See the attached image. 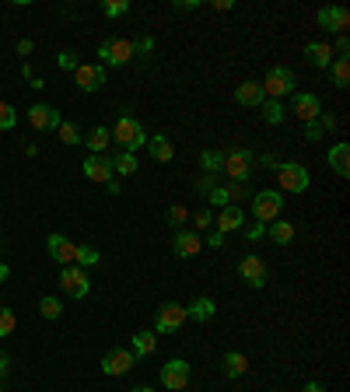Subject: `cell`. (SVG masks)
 <instances>
[{
	"label": "cell",
	"mask_w": 350,
	"mask_h": 392,
	"mask_svg": "<svg viewBox=\"0 0 350 392\" xmlns=\"http://www.w3.org/2000/svg\"><path fill=\"white\" fill-rule=\"evenodd\" d=\"M333 127H336V120H333L329 112H319L312 123H305V137H308V140H319L322 133H329Z\"/></svg>",
	"instance_id": "cell-27"
},
{
	"label": "cell",
	"mask_w": 350,
	"mask_h": 392,
	"mask_svg": "<svg viewBox=\"0 0 350 392\" xmlns=\"http://www.w3.org/2000/svg\"><path fill=\"white\" fill-rule=\"evenodd\" d=\"M0 392H4V386H0Z\"/></svg>",
	"instance_id": "cell-54"
},
{
	"label": "cell",
	"mask_w": 350,
	"mask_h": 392,
	"mask_svg": "<svg viewBox=\"0 0 350 392\" xmlns=\"http://www.w3.org/2000/svg\"><path fill=\"white\" fill-rule=\"evenodd\" d=\"M161 386H165L169 392H182L186 386H189V364L179 361V357L169 361V364L161 368Z\"/></svg>",
	"instance_id": "cell-10"
},
{
	"label": "cell",
	"mask_w": 350,
	"mask_h": 392,
	"mask_svg": "<svg viewBox=\"0 0 350 392\" xmlns=\"http://www.w3.org/2000/svg\"><path fill=\"white\" fill-rule=\"evenodd\" d=\"M151 49H154V39H147V36L133 43V53H151Z\"/></svg>",
	"instance_id": "cell-45"
},
{
	"label": "cell",
	"mask_w": 350,
	"mask_h": 392,
	"mask_svg": "<svg viewBox=\"0 0 350 392\" xmlns=\"http://www.w3.org/2000/svg\"><path fill=\"white\" fill-rule=\"evenodd\" d=\"M207 242H211V245H214V249H221V245H224V235H221V231H214V235H211V238H207Z\"/></svg>",
	"instance_id": "cell-48"
},
{
	"label": "cell",
	"mask_w": 350,
	"mask_h": 392,
	"mask_svg": "<svg viewBox=\"0 0 350 392\" xmlns=\"http://www.w3.org/2000/svg\"><path fill=\"white\" fill-rule=\"evenodd\" d=\"M85 144L91 147V154H105V147L112 144V133L105 130V127H95V130L85 137Z\"/></svg>",
	"instance_id": "cell-29"
},
{
	"label": "cell",
	"mask_w": 350,
	"mask_h": 392,
	"mask_svg": "<svg viewBox=\"0 0 350 392\" xmlns=\"http://www.w3.org/2000/svg\"><path fill=\"white\" fill-rule=\"evenodd\" d=\"M298 85V78H295V70L291 67H270V74H266V81H262V98H284V95H291Z\"/></svg>",
	"instance_id": "cell-2"
},
{
	"label": "cell",
	"mask_w": 350,
	"mask_h": 392,
	"mask_svg": "<svg viewBox=\"0 0 350 392\" xmlns=\"http://www.w3.org/2000/svg\"><path fill=\"white\" fill-rule=\"evenodd\" d=\"M28 53H32V43H28V39H21V43H18V56H28Z\"/></svg>",
	"instance_id": "cell-47"
},
{
	"label": "cell",
	"mask_w": 350,
	"mask_h": 392,
	"mask_svg": "<svg viewBox=\"0 0 350 392\" xmlns=\"http://www.w3.org/2000/svg\"><path fill=\"white\" fill-rule=\"evenodd\" d=\"M98 263V249H91V245H81L78 249V266L85 270V266H95Z\"/></svg>",
	"instance_id": "cell-40"
},
{
	"label": "cell",
	"mask_w": 350,
	"mask_h": 392,
	"mask_svg": "<svg viewBox=\"0 0 350 392\" xmlns=\"http://www.w3.org/2000/svg\"><path fill=\"white\" fill-rule=\"evenodd\" d=\"M277 182H280V189H287V193H305L312 179H308L305 165H298V161H284V165H277Z\"/></svg>",
	"instance_id": "cell-6"
},
{
	"label": "cell",
	"mask_w": 350,
	"mask_h": 392,
	"mask_svg": "<svg viewBox=\"0 0 350 392\" xmlns=\"http://www.w3.org/2000/svg\"><path fill=\"white\" fill-rule=\"evenodd\" d=\"M305 392H326V389H322V382H308Z\"/></svg>",
	"instance_id": "cell-50"
},
{
	"label": "cell",
	"mask_w": 350,
	"mask_h": 392,
	"mask_svg": "<svg viewBox=\"0 0 350 392\" xmlns=\"http://www.w3.org/2000/svg\"><path fill=\"white\" fill-rule=\"evenodd\" d=\"M56 133H60V140L70 144V147H74V144H85V137H81V130H78V123H67V120H63V123L56 127Z\"/></svg>",
	"instance_id": "cell-33"
},
{
	"label": "cell",
	"mask_w": 350,
	"mask_h": 392,
	"mask_svg": "<svg viewBox=\"0 0 350 392\" xmlns=\"http://www.w3.org/2000/svg\"><path fill=\"white\" fill-rule=\"evenodd\" d=\"M221 169L231 175V182H249V175H253V154L245 147H231V151H224V165Z\"/></svg>",
	"instance_id": "cell-5"
},
{
	"label": "cell",
	"mask_w": 350,
	"mask_h": 392,
	"mask_svg": "<svg viewBox=\"0 0 350 392\" xmlns=\"http://www.w3.org/2000/svg\"><path fill=\"white\" fill-rule=\"evenodd\" d=\"M102 11L105 18H123L130 11V0H102Z\"/></svg>",
	"instance_id": "cell-34"
},
{
	"label": "cell",
	"mask_w": 350,
	"mask_h": 392,
	"mask_svg": "<svg viewBox=\"0 0 350 392\" xmlns=\"http://www.w3.org/2000/svg\"><path fill=\"white\" fill-rule=\"evenodd\" d=\"M221 364H224V375H228V378H242V375L249 371V357H245V354H238V350L224 354V361H221Z\"/></svg>",
	"instance_id": "cell-24"
},
{
	"label": "cell",
	"mask_w": 350,
	"mask_h": 392,
	"mask_svg": "<svg viewBox=\"0 0 350 392\" xmlns=\"http://www.w3.org/2000/svg\"><path fill=\"white\" fill-rule=\"evenodd\" d=\"M305 56H308V63H312V67L326 70V67L333 63V46H329V43H308Z\"/></svg>",
	"instance_id": "cell-22"
},
{
	"label": "cell",
	"mask_w": 350,
	"mask_h": 392,
	"mask_svg": "<svg viewBox=\"0 0 350 392\" xmlns=\"http://www.w3.org/2000/svg\"><path fill=\"white\" fill-rule=\"evenodd\" d=\"M333 81H336V88L350 85V63L347 60H333Z\"/></svg>",
	"instance_id": "cell-35"
},
{
	"label": "cell",
	"mask_w": 350,
	"mask_h": 392,
	"mask_svg": "<svg viewBox=\"0 0 350 392\" xmlns=\"http://www.w3.org/2000/svg\"><path fill=\"white\" fill-rule=\"evenodd\" d=\"M39 312H43V319H60V315H63V305H60L56 298H43V302H39Z\"/></svg>",
	"instance_id": "cell-37"
},
{
	"label": "cell",
	"mask_w": 350,
	"mask_h": 392,
	"mask_svg": "<svg viewBox=\"0 0 350 392\" xmlns=\"http://www.w3.org/2000/svg\"><path fill=\"white\" fill-rule=\"evenodd\" d=\"M211 211H200V214H196V218H193V228H196V231H203V228H211Z\"/></svg>",
	"instance_id": "cell-42"
},
{
	"label": "cell",
	"mask_w": 350,
	"mask_h": 392,
	"mask_svg": "<svg viewBox=\"0 0 350 392\" xmlns=\"http://www.w3.org/2000/svg\"><path fill=\"white\" fill-rule=\"evenodd\" d=\"M4 371H7V357L0 354V375H4Z\"/></svg>",
	"instance_id": "cell-51"
},
{
	"label": "cell",
	"mask_w": 350,
	"mask_h": 392,
	"mask_svg": "<svg viewBox=\"0 0 350 392\" xmlns=\"http://www.w3.org/2000/svg\"><path fill=\"white\" fill-rule=\"evenodd\" d=\"M169 218H172L175 224H182V221H189V211H186V207H179V203H175L172 211H169Z\"/></svg>",
	"instance_id": "cell-43"
},
{
	"label": "cell",
	"mask_w": 350,
	"mask_h": 392,
	"mask_svg": "<svg viewBox=\"0 0 350 392\" xmlns=\"http://www.w3.org/2000/svg\"><path fill=\"white\" fill-rule=\"evenodd\" d=\"M329 169L340 175V179H347L350 175V144H333V147H329Z\"/></svg>",
	"instance_id": "cell-19"
},
{
	"label": "cell",
	"mask_w": 350,
	"mask_h": 392,
	"mask_svg": "<svg viewBox=\"0 0 350 392\" xmlns=\"http://www.w3.org/2000/svg\"><path fill=\"white\" fill-rule=\"evenodd\" d=\"M98 56H102V67H127L133 56V39H105L98 46Z\"/></svg>",
	"instance_id": "cell-3"
},
{
	"label": "cell",
	"mask_w": 350,
	"mask_h": 392,
	"mask_svg": "<svg viewBox=\"0 0 350 392\" xmlns=\"http://www.w3.org/2000/svg\"><path fill=\"white\" fill-rule=\"evenodd\" d=\"M46 249H49V260L63 263V266H78V245L67 235H49L46 238Z\"/></svg>",
	"instance_id": "cell-9"
},
{
	"label": "cell",
	"mask_w": 350,
	"mask_h": 392,
	"mask_svg": "<svg viewBox=\"0 0 350 392\" xmlns=\"http://www.w3.org/2000/svg\"><path fill=\"white\" fill-rule=\"evenodd\" d=\"M238 273H242V280L249 284V287H262L266 280H270V273H266V263L260 256H245V260L238 263Z\"/></svg>",
	"instance_id": "cell-14"
},
{
	"label": "cell",
	"mask_w": 350,
	"mask_h": 392,
	"mask_svg": "<svg viewBox=\"0 0 350 392\" xmlns=\"http://www.w3.org/2000/svg\"><path fill=\"white\" fill-rule=\"evenodd\" d=\"M85 175L91 182H109L112 179V158H105V154H88L85 158Z\"/></svg>",
	"instance_id": "cell-16"
},
{
	"label": "cell",
	"mask_w": 350,
	"mask_h": 392,
	"mask_svg": "<svg viewBox=\"0 0 350 392\" xmlns=\"http://www.w3.org/2000/svg\"><path fill=\"white\" fill-rule=\"evenodd\" d=\"M231 7H235L231 0H214V11H231Z\"/></svg>",
	"instance_id": "cell-49"
},
{
	"label": "cell",
	"mask_w": 350,
	"mask_h": 392,
	"mask_svg": "<svg viewBox=\"0 0 350 392\" xmlns=\"http://www.w3.org/2000/svg\"><path fill=\"white\" fill-rule=\"evenodd\" d=\"M228 196H231V200H242V196H245V182H231V186H228Z\"/></svg>",
	"instance_id": "cell-44"
},
{
	"label": "cell",
	"mask_w": 350,
	"mask_h": 392,
	"mask_svg": "<svg viewBox=\"0 0 350 392\" xmlns=\"http://www.w3.org/2000/svg\"><path fill=\"white\" fill-rule=\"evenodd\" d=\"M56 63H60V67H63V70H78V56H74V53H70V49H63V53H60V56H56Z\"/></svg>",
	"instance_id": "cell-41"
},
{
	"label": "cell",
	"mask_w": 350,
	"mask_h": 392,
	"mask_svg": "<svg viewBox=\"0 0 350 392\" xmlns=\"http://www.w3.org/2000/svg\"><path fill=\"white\" fill-rule=\"evenodd\" d=\"M14 123H18L14 109H11L7 102H0V130H14Z\"/></svg>",
	"instance_id": "cell-38"
},
{
	"label": "cell",
	"mask_w": 350,
	"mask_h": 392,
	"mask_svg": "<svg viewBox=\"0 0 350 392\" xmlns=\"http://www.w3.org/2000/svg\"><path fill=\"white\" fill-rule=\"evenodd\" d=\"M144 147L151 151V158H154V161H172V158H175L172 140H169L165 133H158V137H147V144H144Z\"/></svg>",
	"instance_id": "cell-21"
},
{
	"label": "cell",
	"mask_w": 350,
	"mask_h": 392,
	"mask_svg": "<svg viewBox=\"0 0 350 392\" xmlns=\"http://www.w3.org/2000/svg\"><path fill=\"white\" fill-rule=\"evenodd\" d=\"M266 235V224H256V228H249V238L256 242V238H262Z\"/></svg>",
	"instance_id": "cell-46"
},
{
	"label": "cell",
	"mask_w": 350,
	"mask_h": 392,
	"mask_svg": "<svg viewBox=\"0 0 350 392\" xmlns=\"http://www.w3.org/2000/svg\"><path fill=\"white\" fill-rule=\"evenodd\" d=\"M245 224V214H242V207H221V214H218V231L221 235H228V231H238Z\"/></svg>",
	"instance_id": "cell-20"
},
{
	"label": "cell",
	"mask_w": 350,
	"mask_h": 392,
	"mask_svg": "<svg viewBox=\"0 0 350 392\" xmlns=\"http://www.w3.org/2000/svg\"><path fill=\"white\" fill-rule=\"evenodd\" d=\"M74 81H78L81 91H98V88L105 85V67L102 63H78Z\"/></svg>",
	"instance_id": "cell-13"
},
{
	"label": "cell",
	"mask_w": 350,
	"mask_h": 392,
	"mask_svg": "<svg viewBox=\"0 0 350 392\" xmlns=\"http://www.w3.org/2000/svg\"><path fill=\"white\" fill-rule=\"evenodd\" d=\"M0 280H7V266L4 263H0Z\"/></svg>",
	"instance_id": "cell-52"
},
{
	"label": "cell",
	"mask_w": 350,
	"mask_h": 392,
	"mask_svg": "<svg viewBox=\"0 0 350 392\" xmlns=\"http://www.w3.org/2000/svg\"><path fill=\"white\" fill-rule=\"evenodd\" d=\"M133 392H154V389H147V386H140V389H133Z\"/></svg>",
	"instance_id": "cell-53"
},
{
	"label": "cell",
	"mask_w": 350,
	"mask_h": 392,
	"mask_svg": "<svg viewBox=\"0 0 350 392\" xmlns=\"http://www.w3.org/2000/svg\"><path fill=\"white\" fill-rule=\"evenodd\" d=\"M109 133H112V144H120L127 154H133L137 147H144V144H147V133H144V127H140L133 116H120V120H116V127H112Z\"/></svg>",
	"instance_id": "cell-1"
},
{
	"label": "cell",
	"mask_w": 350,
	"mask_h": 392,
	"mask_svg": "<svg viewBox=\"0 0 350 392\" xmlns=\"http://www.w3.org/2000/svg\"><path fill=\"white\" fill-rule=\"evenodd\" d=\"M200 165H203V172L207 175H218L221 165H224V151H218V147L203 151V154H200Z\"/></svg>",
	"instance_id": "cell-30"
},
{
	"label": "cell",
	"mask_w": 350,
	"mask_h": 392,
	"mask_svg": "<svg viewBox=\"0 0 350 392\" xmlns=\"http://www.w3.org/2000/svg\"><path fill=\"white\" fill-rule=\"evenodd\" d=\"M154 350H158V333H151V329L133 333V357H147Z\"/></svg>",
	"instance_id": "cell-25"
},
{
	"label": "cell",
	"mask_w": 350,
	"mask_h": 392,
	"mask_svg": "<svg viewBox=\"0 0 350 392\" xmlns=\"http://www.w3.org/2000/svg\"><path fill=\"white\" fill-rule=\"evenodd\" d=\"M214 312H218V305H214L211 298H196L193 305L186 308V315H189V319H196V322H211V319H214Z\"/></svg>",
	"instance_id": "cell-28"
},
{
	"label": "cell",
	"mask_w": 350,
	"mask_h": 392,
	"mask_svg": "<svg viewBox=\"0 0 350 392\" xmlns=\"http://www.w3.org/2000/svg\"><path fill=\"white\" fill-rule=\"evenodd\" d=\"M260 109H262V120H266L270 127H277V123H284V105H280V102H273V98H266V102H262Z\"/></svg>",
	"instance_id": "cell-31"
},
{
	"label": "cell",
	"mask_w": 350,
	"mask_h": 392,
	"mask_svg": "<svg viewBox=\"0 0 350 392\" xmlns=\"http://www.w3.org/2000/svg\"><path fill=\"white\" fill-rule=\"evenodd\" d=\"M280 211H284V196L280 193H273V189H262L253 196V214L260 224H273V221L280 218Z\"/></svg>",
	"instance_id": "cell-4"
},
{
	"label": "cell",
	"mask_w": 350,
	"mask_h": 392,
	"mask_svg": "<svg viewBox=\"0 0 350 392\" xmlns=\"http://www.w3.org/2000/svg\"><path fill=\"white\" fill-rule=\"evenodd\" d=\"M189 315H186V308L169 302V305L158 308V315H154V333H175V329H182V322H186Z\"/></svg>",
	"instance_id": "cell-8"
},
{
	"label": "cell",
	"mask_w": 350,
	"mask_h": 392,
	"mask_svg": "<svg viewBox=\"0 0 350 392\" xmlns=\"http://www.w3.org/2000/svg\"><path fill=\"white\" fill-rule=\"evenodd\" d=\"M14 322H18L14 312L11 308H0V337H11L14 333Z\"/></svg>",
	"instance_id": "cell-39"
},
{
	"label": "cell",
	"mask_w": 350,
	"mask_h": 392,
	"mask_svg": "<svg viewBox=\"0 0 350 392\" xmlns=\"http://www.w3.org/2000/svg\"><path fill=\"white\" fill-rule=\"evenodd\" d=\"M200 245H203V242H200L196 231H179V235H175V256H179V260H193V256L200 253Z\"/></svg>",
	"instance_id": "cell-18"
},
{
	"label": "cell",
	"mask_w": 350,
	"mask_h": 392,
	"mask_svg": "<svg viewBox=\"0 0 350 392\" xmlns=\"http://www.w3.org/2000/svg\"><path fill=\"white\" fill-rule=\"evenodd\" d=\"M319 25L329 28V32H336V36H344L350 28V11L347 7H322L319 11Z\"/></svg>",
	"instance_id": "cell-15"
},
{
	"label": "cell",
	"mask_w": 350,
	"mask_h": 392,
	"mask_svg": "<svg viewBox=\"0 0 350 392\" xmlns=\"http://www.w3.org/2000/svg\"><path fill=\"white\" fill-rule=\"evenodd\" d=\"M130 368H133V350H127V347L109 350V354L102 357V371H105L109 378H120V375H127Z\"/></svg>",
	"instance_id": "cell-11"
},
{
	"label": "cell",
	"mask_w": 350,
	"mask_h": 392,
	"mask_svg": "<svg viewBox=\"0 0 350 392\" xmlns=\"http://www.w3.org/2000/svg\"><path fill=\"white\" fill-rule=\"evenodd\" d=\"M235 102H238V105H262L266 98H262L260 81H245V85L235 88Z\"/></svg>",
	"instance_id": "cell-23"
},
{
	"label": "cell",
	"mask_w": 350,
	"mask_h": 392,
	"mask_svg": "<svg viewBox=\"0 0 350 392\" xmlns=\"http://www.w3.org/2000/svg\"><path fill=\"white\" fill-rule=\"evenodd\" d=\"M207 200H211L214 207H231V196H228V186H211V189H207Z\"/></svg>",
	"instance_id": "cell-36"
},
{
	"label": "cell",
	"mask_w": 350,
	"mask_h": 392,
	"mask_svg": "<svg viewBox=\"0 0 350 392\" xmlns=\"http://www.w3.org/2000/svg\"><path fill=\"white\" fill-rule=\"evenodd\" d=\"M319 112H322V102H319V95H308V91L295 95V116H298L302 123H312Z\"/></svg>",
	"instance_id": "cell-17"
},
{
	"label": "cell",
	"mask_w": 350,
	"mask_h": 392,
	"mask_svg": "<svg viewBox=\"0 0 350 392\" xmlns=\"http://www.w3.org/2000/svg\"><path fill=\"white\" fill-rule=\"evenodd\" d=\"M28 123L36 127V130H56L60 123H63V116L53 109V105H46V102H36L32 109H28Z\"/></svg>",
	"instance_id": "cell-12"
},
{
	"label": "cell",
	"mask_w": 350,
	"mask_h": 392,
	"mask_svg": "<svg viewBox=\"0 0 350 392\" xmlns=\"http://www.w3.org/2000/svg\"><path fill=\"white\" fill-rule=\"evenodd\" d=\"M137 169H140V165H137V154H127V151H123V154H116V158H112V172L133 175Z\"/></svg>",
	"instance_id": "cell-32"
},
{
	"label": "cell",
	"mask_w": 350,
	"mask_h": 392,
	"mask_svg": "<svg viewBox=\"0 0 350 392\" xmlns=\"http://www.w3.org/2000/svg\"><path fill=\"white\" fill-rule=\"evenodd\" d=\"M266 235L277 242V245H287V242H295V224L291 221H273V224H266Z\"/></svg>",
	"instance_id": "cell-26"
},
{
	"label": "cell",
	"mask_w": 350,
	"mask_h": 392,
	"mask_svg": "<svg viewBox=\"0 0 350 392\" xmlns=\"http://www.w3.org/2000/svg\"><path fill=\"white\" fill-rule=\"evenodd\" d=\"M60 287H63V295H70V298H85L88 291H91V280H88V273L81 266H63Z\"/></svg>",
	"instance_id": "cell-7"
}]
</instances>
